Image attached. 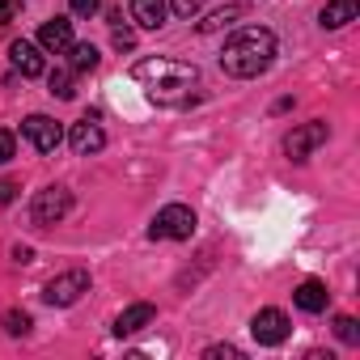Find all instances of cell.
I'll return each mask as SVG.
<instances>
[{
    "instance_id": "obj_19",
    "label": "cell",
    "mask_w": 360,
    "mask_h": 360,
    "mask_svg": "<svg viewBox=\"0 0 360 360\" xmlns=\"http://www.w3.org/2000/svg\"><path fill=\"white\" fill-rule=\"evenodd\" d=\"M51 94H56V98H64V102L77 94V89H72V77H68L64 68H60V72H51Z\"/></svg>"
},
{
    "instance_id": "obj_17",
    "label": "cell",
    "mask_w": 360,
    "mask_h": 360,
    "mask_svg": "<svg viewBox=\"0 0 360 360\" xmlns=\"http://www.w3.org/2000/svg\"><path fill=\"white\" fill-rule=\"evenodd\" d=\"M68 51H72V72H94V68H98V60H102L94 43H72Z\"/></svg>"
},
{
    "instance_id": "obj_10",
    "label": "cell",
    "mask_w": 360,
    "mask_h": 360,
    "mask_svg": "<svg viewBox=\"0 0 360 360\" xmlns=\"http://www.w3.org/2000/svg\"><path fill=\"white\" fill-rule=\"evenodd\" d=\"M9 60H13V68H18L22 77H43V72H47V60H43V47H39V43L18 39V43L9 47Z\"/></svg>"
},
{
    "instance_id": "obj_1",
    "label": "cell",
    "mask_w": 360,
    "mask_h": 360,
    "mask_svg": "<svg viewBox=\"0 0 360 360\" xmlns=\"http://www.w3.org/2000/svg\"><path fill=\"white\" fill-rule=\"evenodd\" d=\"M131 81L144 85V94L157 102V106H187L191 102V89L200 85V68L195 64H183V60H140L131 68Z\"/></svg>"
},
{
    "instance_id": "obj_9",
    "label": "cell",
    "mask_w": 360,
    "mask_h": 360,
    "mask_svg": "<svg viewBox=\"0 0 360 360\" xmlns=\"http://www.w3.org/2000/svg\"><path fill=\"white\" fill-rule=\"evenodd\" d=\"M68 144H72V153H77V157H94V153H102V148H106V131H102V127L94 123V115H89V119L72 123Z\"/></svg>"
},
{
    "instance_id": "obj_20",
    "label": "cell",
    "mask_w": 360,
    "mask_h": 360,
    "mask_svg": "<svg viewBox=\"0 0 360 360\" xmlns=\"http://www.w3.org/2000/svg\"><path fill=\"white\" fill-rule=\"evenodd\" d=\"M335 335L343 339V343H360V330H356V318H335Z\"/></svg>"
},
{
    "instance_id": "obj_11",
    "label": "cell",
    "mask_w": 360,
    "mask_h": 360,
    "mask_svg": "<svg viewBox=\"0 0 360 360\" xmlns=\"http://www.w3.org/2000/svg\"><path fill=\"white\" fill-rule=\"evenodd\" d=\"M169 18V5L165 0H131V22L140 30H161Z\"/></svg>"
},
{
    "instance_id": "obj_14",
    "label": "cell",
    "mask_w": 360,
    "mask_h": 360,
    "mask_svg": "<svg viewBox=\"0 0 360 360\" xmlns=\"http://www.w3.org/2000/svg\"><path fill=\"white\" fill-rule=\"evenodd\" d=\"M356 13H360V0H326L322 26H326V30H343L347 22H356Z\"/></svg>"
},
{
    "instance_id": "obj_16",
    "label": "cell",
    "mask_w": 360,
    "mask_h": 360,
    "mask_svg": "<svg viewBox=\"0 0 360 360\" xmlns=\"http://www.w3.org/2000/svg\"><path fill=\"white\" fill-rule=\"evenodd\" d=\"M246 18V9L242 5H225V9H217V13H208L204 22H200V34H212V30H225V26H233V22H242Z\"/></svg>"
},
{
    "instance_id": "obj_15",
    "label": "cell",
    "mask_w": 360,
    "mask_h": 360,
    "mask_svg": "<svg viewBox=\"0 0 360 360\" xmlns=\"http://www.w3.org/2000/svg\"><path fill=\"white\" fill-rule=\"evenodd\" d=\"M292 301H297V309H305V314H322V309H326V301H330V292H326V284L305 280V284L292 292Z\"/></svg>"
},
{
    "instance_id": "obj_3",
    "label": "cell",
    "mask_w": 360,
    "mask_h": 360,
    "mask_svg": "<svg viewBox=\"0 0 360 360\" xmlns=\"http://www.w3.org/2000/svg\"><path fill=\"white\" fill-rule=\"evenodd\" d=\"M191 233H195V212L187 204H165L148 225V238H161V242H187Z\"/></svg>"
},
{
    "instance_id": "obj_23",
    "label": "cell",
    "mask_w": 360,
    "mask_h": 360,
    "mask_svg": "<svg viewBox=\"0 0 360 360\" xmlns=\"http://www.w3.org/2000/svg\"><path fill=\"white\" fill-rule=\"evenodd\" d=\"M115 47H119V51H131V47H136V34H131L127 26H115Z\"/></svg>"
},
{
    "instance_id": "obj_5",
    "label": "cell",
    "mask_w": 360,
    "mask_h": 360,
    "mask_svg": "<svg viewBox=\"0 0 360 360\" xmlns=\"http://www.w3.org/2000/svg\"><path fill=\"white\" fill-rule=\"evenodd\" d=\"M85 292H89V271L85 267H68V271H60V276H51L43 284V301L47 305H77Z\"/></svg>"
},
{
    "instance_id": "obj_7",
    "label": "cell",
    "mask_w": 360,
    "mask_h": 360,
    "mask_svg": "<svg viewBox=\"0 0 360 360\" xmlns=\"http://www.w3.org/2000/svg\"><path fill=\"white\" fill-rule=\"evenodd\" d=\"M22 136H26L39 153H56L60 140H64V127H60L56 119H47V115H30V119H22Z\"/></svg>"
},
{
    "instance_id": "obj_13",
    "label": "cell",
    "mask_w": 360,
    "mask_h": 360,
    "mask_svg": "<svg viewBox=\"0 0 360 360\" xmlns=\"http://www.w3.org/2000/svg\"><path fill=\"white\" fill-rule=\"evenodd\" d=\"M39 47H43V51H51V56L68 51V47H72V22H64V18L47 22V26L39 30Z\"/></svg>"
},
{
    "instance_id": "obj_24",
    "label": "cell",
    "mask_w": 360,
    "mask_h": 360,
    "mask_svg": "<svg viewBox=\"0 0 360 360\" xmlns=\"http://www.w3.org/2000/svg\"><path fill=\"white\" fill-rule=\"evenodd\" d=\"M204 356H208V360H242V352H238V347H229V343H225V347H208Z\"/></svg>"
},
{
    "instance_id": "obj_6",
    "label": "cell",
    "mask_w": 360,
    "mask_h": 360,
    "mask_svg": "<svg viewBox=\"0 0 360 360\" xmlns=\"http://www.w3.org/2000/svg\"><path fill=\"white\" fill-rule=\"evenodd\" d=\"M326 136H330V127H326L322 119H309V123H301V127H292V131H288L284 153H288L292 161H305L318 144H326Z\"/></svg>"
},
{
    "instance_id": "obj_21",
    "label": "cell",
    "mask_w": 360,
    "mask_h": 360,
    "mask_svg": "<svg viewBox=\"0 0 360 360\" xmlns=\"http://www.w3.org/2000/svg\"><path fill=\"white\" fill-rule=\"evenodd\" d=\"M165 5H169L178 18H195V13L204 9V0H165Z\"/></svg>"
},
{
    "instance_id": "obj_8",
    "label": "cell",
    "mask_w": 360,
    "mask_h": 360,
    "mask_svg": "<svg viewBox=\"0 0 360 360\" xmlns=\"http://www.w3.org/2000/svg\"><path fill=\"white\" fill-rule=\"evenodd\" d=\"M288 318H284V309H259L255 318H250V335L263 343V347H276V343H284L288 339Z\"/></svg>"
},
{
    "instance_id": "obj_2",
    "label": "cell",
    "mask_w": 360,
    "mask_h": 360,
    "mask_svg": "<svg viewBox=\"0 0 360 360\" xmlns=\"http://www.w3.org/2000/svg\"><path fill=\"white\" fill-rule=\"evenodd\" d=\"M271 60H276V34L263 30V26H246V30H238V34L221 47V68H225L229 77H242V81L267 72Z\"/></svg>"
},
{
    "instance_id": "obj_26",
    "label": "cell",
    "mask_w": 360,
    "mask_h": 360,
    "mask_svg": "<svg viewBox=\"0 0 360 360\" xmlns=\"http://www.w3.org/2000/svg\"><path fill=\"white\" fill-rule=\"evenodd\" d=\"M18 18V0H0V26Z\"/></svg>"
},
{
    "instance_id": "obj_18",
    "label": "cell",
    "mask_w": 360,
    "mask_h": 360,
    "mask_svg": "<svg viewBox=\"0 0 360 360\" xmlns=\"http://www.w3.org/2000/svg\"><path fill=\"white\" fill-rule=\"evenodd\" d=\"M5 330H9V335H26V330H30V314H26V309H9V314H5Z\"/></svg>"
},
{
    "instance_id": "obj_27",
    "label": "cell",
    "mask_w": 360,
    "mask_h": 360,
    "mask_svg": "<svg viewBox=\"0 0 360 360\" xmlns=\"http://www.w3.org/2000/svg\"><path fill=\"white\" fill-rule=\"evenodd\" d=\"M13 195H18V187H13V183H0V200H5V204H9Z\"/></svg>"
},
{
    "instance_id": "obj_4",
    "label": "cell",
    "mask_w": 360,
    "mask_h": 360,
    "mask_svg": "<svg viewBox=\"0 0 360 360\" xmlns=\"http://www.w3.org/2000/svg\"><path fill=\"white\" fill-rule=\"evenodd\" d=\"M68 212H72V191H68V187H43V191L30 200V221H34L39 229L60 225Z\"/></svg>"
},
{
    "instance_id": "obj_25",
    "label": "cell",
    "mask_w": 360,
    "mask_h": 360,
    "mask_svg": "<svg viewBox=\"0 0 360 360\" xmlns=\"http://www.w3.org/2000/svg\"><path fill=\"white\" fill-rule=\"evenodd\" d=\"M13 148H18V140H13V131H0V165H5V161L13 157Z\"/></svg>"
},
{
    "instance_id": "obj_12",
    "label": "cell",
    "mask_w": 360,
    "mask_h": 360,
    "mask_svg": "<svg viewBox=\"0 0 360 360\" xmlns=\"http://www.w3.org/2000/svg\"><path fill=\"white\" fill-rule=\"evenodd\" d=\"M153 318H157V309H153L148 301H136V305H127V309L115 318V335H119V339H123V335H136V330H144Z\"/></svg>"
},
{
    "instance_id": "obj_22",
    "label": "cell",
    "mask_w": 360,
    "mask_h": 360,
    "mask_svg": "<svg viewBox=\"0 0 360 360\" xmlns=\"http://www.w3.org/2000/svg\"><path fill=\"white\" fill-rule=\"evenodd\" d=\"M68 5H72L77 18H94V13L102 9V0H68Z\"/></svg>"
}]
</instances>
